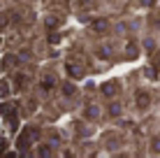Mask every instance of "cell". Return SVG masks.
<instances>
[{
	"label": "cell",
	"instance_id": "obj_1",
	"mask_svg": "<svg viewBox=\"0 0 160 158\" xmlns=\"http://www.w3.org/2000/svg\"><path fill=\"white\" fill-rule=\"evenodd\" d=\"M114 89H118V81H109V84H104V86H102V91H104L107 95H114V93H116Z\"/></svg>",
	"mask_w": 160,
	"mask_h": 158
},
{
	"label": "cell",
	"instance_id": "obj_2",
	"mask_svg": "<svg viewBox=\"0 0 160 158\" xmlns=\"http://www.w3.org/2000/svg\"><path fill=\"white\" fill-rule=\"evenodd\" d=\"M137 105H139V107H146V105H148V95H146V93L137 95Z\"/></svg>",
	"mask_w": 160,
	"mask_h": 158
},
{
	"label": "cell",
	"instance_id": "obj_3",
	"mask_svg": "<svg viewBox=\"0 0 160 158\" xmlns=\"http://www.w3.org/2000/svg\"><path fill=\"white\" fill-rule=\"evenodd\" d=\"M68 70H70V74H72V77H79V68H77V65H68Z\"/></svg>",
	"mask_w": 160,
	"mask_h": 158
},
{
	"label": "cell",
	"instance_id": "obj_4",
	"mask_svg": "<svg viewBox=\"0 0 160 158\" xmlns=\"http://www.w3.org/2000/svg\"><path fill=\"white\" fill-rule=\"evenodd\" d=\"M104 28H107V21H98L95 23V30H104Z\"/></svg>",
	"mask_w": 160,
	"mask_h": 158
},
{
	"label": "cell",
	"instance_id": "obj_5",
	"mask_svg": "<svg viewBox=\"0 0 160 158\" xmlns=\"http://www.w3.org/2000/svg\"><path fill=\"white\" fill-rule=\"evenodd\" d=\"M49 86H53V77H49V79H44V89H49Z\"/></svg>",
	"mask_w": 160,
	"mask_h": 158
},
{
	"label": "cell",
	"instance_id": "obj_6",
	"mask_svg": "<svg viewBox=\"0 0 160 158\" xmlns=\"http://www.w3.org/2000/svg\"><path fill=\"white\" fill-rule=\"evenodd\" d=\"M156 149H160V140H156Z\"/></svg>",
	"mask_w": 160,
	"mask_h": 158
},
{
	"label": "cell",
	"instance_id": "obj_7",
	"mask_svg": "<svg viewBox=\"0 0 160 158\" xmlns=\"http://www.w3.org/2000/svg\"><path fill=\"white\" fill-rule=\"evenodd\" d=\"M158 65H160V54H158Z\"/></svg>",
	"mask_w": 160,
	"mask_h": 158
}]
</instances>
